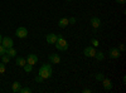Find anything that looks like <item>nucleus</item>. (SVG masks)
Masks as SVG:
<instances>
[{"label": "nucleus", "mask_w": 126, "mask_h": 93, "mask_svg": "<svg viewBox=\"0 0 126 93\" xmlns=\"http://www.w3.org/2000/svg\"><path fill=\"white\" fill-rule=\"evenodd\" d=\"M39 76H42L44 79H48L52 77V67L50 64H43L39 68Z\"/></svg>", "instance_id": "obj_1"}, {"label": "nucleus", "mask_w": 126, "mask_h": 93, "mask_svg": "<svg viewBox=\"0 0 126 93\" xmlns=\"http://www.w3.org/2000/svg\"><path fill=\"white\" fill-rule=\"evenodd\" d=\"M56 48L61 52H66L68 49V43H67V40L66 39H63L62 35H58V39H57V42H56Z\"/></svg>", "instance_id": "obj_2"}, {"label": "nucleus", "mask_w": 126, "mask_h": 93, "mask_svg": "<svg viewBox=\"0 0 126 93\" xmlns=\"http://www.w3.org/2000/svg\"><path fill=\"white\" fill-rule=\"evenodd\" d=\"M15 35L18 37V38H27L28 37V30H27V28H24V27H20V28H18L16 29V32H15Z\"/></svg>", "instance_id": "obj_3"}, {"label": "nucleus", "mask_w": 126, "mask_h": 93, "mask_svg": "<svg viewBox=\"0 0 126 93\" xmlns=\"http://www.w3.org/2000/svg\"><path fill=\"white\" fill-rule=\"evenodd\" d=\"M1 45L4 47V48H12L13 45H14V42H13V39L12 38H9V37H5V38H3V40H1Z\"/></svg>", "instance_id": "obj_4"}, {"label": "nucleus", "mask_w": 126, "mask_h": 93, "mask_svg": "<svg viewBox=\"0 0 126 93\" xmlns=\"http://www.w3.org/2000/svg\"><path fill=\"white\" fill-rule=\"evenodd\" d=\"M83 54H85L86 57H94L96 49H94V47H86L85 50H83Z\"/></svg>", "instance_id": "obj_5"}, {"label": "nucleus", "mask_w": 126, "mask_h": 93, "mask_svg": "<svg viewBox=\"0 0 126 93\" xmlns=\"http://www.w3.org/2000/svg\"><path fill=\"white\" fill-rule=\"evenodd\" d=\"M120 55H121V52L119 50V48H112L109 53V57L112 58V59H117Z\"/></svg>", "instance_id": "obj_6"}, {"label": "nucleus", "mask_w": 126, "mask_h": 93, "mask_svg": "<svg viewBox=\"0 0 126 93\" xmlns=\"http://www.w3.org/2000/svg\"><path fill=\"white\" fill-rule=\"evenodd\" d=\"M57 39H58V35H56V34H53V33H49V34H47V37H46V40L48 42V44H56Z\"/></svg>", "instance_id": "obj_7"}, {"label": "nucleus", "mask_w": 126, "mask_h": 93, "mask_svg": "<svg viewBox=\"0 0 126 93\" xmlns=\"http://www.w3.org/2000/svg\"><path fill=\"white\" fill-rule=\"evenodd\" d=\"M25 60H27V63H28V64L34 66V64H37V63H38V57H37L35 54H29V55H28V58H27Z\"/></svg>", "instance_id": "obj_8"}, {"label": "nucleus", "mask_w": 126, "mask_h": 93, "mask_svg": "<svg viewBox=\"0 0 126 93\" xmlns=\"http://www.w3.org/2000/svg\"><path fill=\"white\" fill-rule=\"evenodd\" d=\"M49 60H50V63H53V64H58L61 62V57L58 54H50L49 55Z\"/></svg>", "instance_id": "obj_9"}, {"label": "nucleus", "mask_w": 126, "mask_h": 93, "mask_svg": "<svg viewBox=\"0 0 126 93\" xmlns=\"http://www.w3.org/2000/svg\"><path fill=\"white\" fill-rule=\"evenodd\" d=\"M91 24H92V27H93L94 29H97V28L101 27V20H100L97 16H94V18L91 19Z\"/></svg>", "instance_id": "obj_10"}, {"label": "nucleus", "mask_w": 126, "mask_h": 93, "mask_svg": "<svg viewBox=\"0 0 126 93\" xmlns=\"http://www.w3.org/2000/svg\"><path fill=\"white\" fill-rule=\"evenodd\" d=\"M102 83H103V88L106 89V91H110L112 88V83H111V80L107 79V78H103L102 79Z\"/></svg>", "instance_id": "obj_11"}, {"label": "nucleus", "mask_w": 126, "mask_h": 93, "mask_svg": "<svg viewBox=\"0 0 126 93\" xmlns=\"http://www.w3.org/2000/svg\"><path fill=\"white\" fill-rule=\"evenodd\" d=\"M68 24H69L68 18H62V19L59 20V22H58V27H59V28H66Z\"/></svg>", "instance_id": "obj_12"}, {"label": "nucleus", "mask_w": 126, "mask_h": 93, "mask_svg": "<svg viewBox=\"0 0 126 93\" xmlns=\"http://www.w3.org/2000/svg\"><path fill=\"white\" fill-rule=\"evenodd\" d=\"M6 54L10 57V58H14V57H16V50L12 47V48H8L6 49Z\"/></svg>", "instance_id": "obj_13"}, {"label": "nucleus", "mask_w": 126, "mask_h": 93, "mask_svg": "<svg viewBox=\"0 0 126 93\" xmlns=\"http://www.w3.org/2000/svg\"><path fill=\"white\" fill-rule=\"evenodd\" d=\"M25 63H27L25 58H23V57H18V58H16V64H18L19 67H24Z\"/></svg>", "instance_id": "obj_14"}, {"label": "nucleus", "mask_w": 126, "mask_h": 93, "mask_svg": "<svg viewBox=\"0 0 126 93\" xmlns=\"http://www.w3.org/2000/svg\"><path fill=\"white\" fill-rule=\"evenodd\" d=\"M19 89H20V83L19 82H14L13 86H12V91L14 93H16V92H19Z\"/></svg>", "instance_id": "obj_15"}, {"label": "nucleus", "mask_w": 126, "mask_h": 93, "mask_svg": "<svg viewBox=\"0 0 126 93\" xmlns=\"http://www.w3.org/2000/svg\"><path fill=\"white\" fill-rule=\"evenodd\" d=\"M94 58H96L97 60H103L105 55H103L102 52H96V54H94Z\"/></svg>", "instance_id": "obj_16"}, {"label": "nucleus", "mask_w": 126, "mask_h": 93, "mask_svg": "<svg viewBox=\"0 0 126 93\" xmlns=\"http://www.w3.org/2000/svg\"><path fill=\"white\" fill-rule=\"evenodd\" d=\"M23 68H24V70L27 72V73H30V72L33 70V66H30V64H28V63H25Z\"/></svg>", "instance_id": "obj_17"}, {"label": "nucleus", "mask_w": 126, "mask_h": 93, "mask_svg": "<svg viewBox=\"0 0 126 93\" xmlns=\"http://www.w3.org/2000/svg\"><path fill=\"white\" fill-rule=\"evenodd\" d=\"M1 62H3V63H9V62H10V57L5 53V54H3L1 55Z\"/></svg>", "instance_id": "obj_18"}, {"label": "nucleus", "mask_w": 126, "mask_h": 93, "mask_svg": "<svg viewBox=\"0 0 126 93\" xmlns=\"http://www.w3.org/2000/svg\"><path fill=\"white\" fill-rule=\"evenodd\" d=\"M30 92H32V89L29 87H24V88L19 89V93H30Z\"/></svg>", "instance_id": "obj_19"}, {"label": "nucleus", "mask_w": 126, "mask_h": 93, "mask_svg": "<svg viewBox=\"0 0 126 93\" xmlns=\"http://www.w3.org/2000/svg\"><path fill=\"white\" fill-rule=\"evenodd\" d=\"M5 73V63H3V62H0V74Z\"/></svg>", "instance_id": "obj_20"}, {"label": "nucleus", "mask_w": 126, "mask_h": 93, "mask_svg": "<svg viewBox=\"0 0 126 93\" xmlns=\"http://www.w3.org/2000/svg\"><path fill=\"white\" fill-rule=\"evenodd\" d=\"M91 44H92V47H98V45H100V43H98L97 39H92V40H91Z\"/></svg>", "instance_id": "obj_21"}, {"label": "nucleus", "mask_w": 126, "mask_h": 93, "mask_svg": "<svg viewBox=\"0 0 126 93\" xmlns=\"http://www.w3.org/2000/svg\"><path fill=\"white\" fill-rule=\"evenodd\" d=\"M94 78H96V80H102V79L105 78V76H103L102 73H97V74H96V77H94Z\"/></svg>", "instance_id": "obj_22"}, {"label": "nucleus", "mask_w": 126, "mask_h": 93, "mask_svg": "<svg viewBox=\"0 0 126 93\" xmlns=\"http://www.w3.org/2000/svg\"><path fill=\"white\" fill-rule=\"evenodd\" d=\"M6 53V48H4L1 44H0V57H1L3 54H5Z\"/></svg>", "instance_id": "obj_23"}, {"label": "nucleus", "mask_w": 126, "mask_h": 93, "mask_svg": "<svg viewBox=\"0 0 126 93\" xmlns=\"http://www.w3.org/2000/svg\"><path fill=\"white\" fill-rule=\"evenodd\" d=\"M43 80H44V78L42 77V76H39V74H38V76L35 77V82H38V83H42V82H43Z\"/></svg>", "instance_id": "obj_24"}, {"label": "nucleus", "mask_w": 126, "mask_h": 93, "mask_svg": "<svg viewBox=\"0 0 126 93\" xmlns=\"http://www.w3.org/2000/svg\"><path fill=\"white\" fill-rule=\"evenodd\" d=\"M68 22H69V24H75L76 23V19L75 18H68Z\"/></svg>", "instance_id": "obj_25"}, {"label": "nucleus", "mask_w": 126, "mask_h": 93, "mask_svg": "<svg viewBox=\"0 0 126 93\" xmlns=\"http://www.w3.org/2000/svg\"><path fill=\"white\" fill-rule=\"evenodd\" d=\"M125 1L126 0H116V3H119V4H125Z\"/></svg>", "instance_id": "obj_26"}, {"label": "nucleus", "mask_w": 126, "mask_h": 93, "mask_svg": "<svg viewBox=\"0 0 126 93\" xmlns=\"http://www.w3.org/2000/svg\"><path fill=\"white\" fill-rule=\"evenodd\" d=\"M124 50H125V45L121 44V45H120V52H124Z\"/></svg>", "instance_id": "obj_27"}, {"label": "nucleus", "mask_w": 126, "mask_h": 93, "mask_svg": "<svg viewBox=\"0 0 126 93\" xmlns=\"http://www.w3.org/2000/svg\"><path fill=\"white\" fill-rule=\"evenodd\" d=\"M83 92H85V93H90L91 91H90V89H83Z\"/></svg>", "instance_id": "obj_28"}, {"label": "nucleus", "mask_w": 126, "mask_h": 93, "mask_svg": "<svg viewBox=\"0 0 126 93\" xmlns=\"http://www.w3.org/2000/svg\"><path fill=\"white\" fill-rule=\"evenodd\" d=\"M1 40H3V37H1V34H0V44H1Z\"/></svg>", "instance_id": "obj_29"}, {"label": "nucleus", "mask_w": 126, "mask_h": 93, "mask_svg": "<svg viewBox=\"0 0 126 93\" xmlns=\"http://www.w3.org/2000/svg\"><path fill=\"white\" fill-rule=\"evenodd\" d=\"M66 1H72V0H66Z\"/></svg>", "instance_id": "obj_30"}]
</instances>
